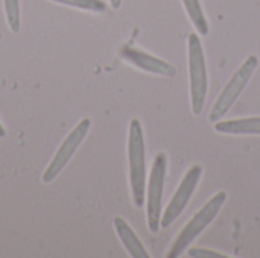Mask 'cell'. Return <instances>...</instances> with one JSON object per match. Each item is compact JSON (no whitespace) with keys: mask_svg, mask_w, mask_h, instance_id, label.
<instances>
[{"mask_svg":"<svg viewBox=\"0 0 260 258\" xmlns=\"http://www.w3.org/2000/svg\"><path fill=\"white\" fill-rule=\"evenodd\" d=\"M168 172V157L160 152L154 158L151 175L146 186V217L148 228L151 233H158L161 228V214H163V190L165 178Z\"/></svg>","mask_w":260,"mask_h":258,"instance_id":"5","label":"cell"},{"mask_svg":"<svg viewBox=\"0 0 260 258\" xmlns=\"http://www.w3.org/2000/svg\"><path fill=\"white\" fill-rule=\"evenodd\" d=\"M6 135V131H5V128H3V125H2V122H0V138L2 137H5Z\"/></svg>","mask_w":260,"mask_h":258,"instance_id":"16","label":"cell"},{"mask_svg":"<svg viewBox=\"0 0 260 258\" xmlns=\"http://www.w3.org/2000/svg\"><path fill=\"white\" fill-rule=\"evenodd\" d=\"M181 2H183V6L190 18L193 27L197 29V32H200V35H207L209 33V21L203 11L201 2L200 0H181Z\"/></svg>","mask_w":260,"mask_h":258,"instance_id":"11","label":"cell"},{"mask_svg":"<svg viewBox=\"0 0 260 258\" xmlns=\"http://www.w3.org/2000/svg\"><path fill=\"white\" fill-rule=\"evenodd\" d=\"M90 128H91V120L88 117H85L69 132V135L64 138V141L61 143V146L58 148V151L55 152L53 158L50 160V163L47 164V167L43 173L44 184L52 182L64 170V167L67 166L70 158L75 155V152L78 151L81 143L85 140Z\"/></svg>","mask_w":260,"mask_h":258,"instance_id":"6","label":"cell"},{"mask_svg":"<svg viewBox=\"0 0 260 258\" xmlns=\"http://www.w3.org/2000/svg\"><path fill=\"white\" fill-rule=\"evenodd\" d=\"M5 5V15L8 27L12 32H18L21 26V17H20V2L18 0H3Z\"/></svg>","mask_w":260,"mask_h":258,"instance_id":"13","label":"cell"},{"mask_svg":"<svg viewBox=\"0 0 260 258\" xmlns=\"http://www.w3.org/2000/svg\"><path fill=\"white\" fill-rule=\"evenodd\" d=\"M201 176H203V167L200 164H195L187 170V173L181 179L177 192L174 193L171 202L168 204L166 210L161 214V228H169L183 214L189 201L193 196V192L197 190V187L200 184Z\"/></svg>","mask_w":260,"mask_h":258,"instance_id":"7","label":"cell"},{"mask_svg":"<svg viewBox=\"0 0 260 258\" xmlns=\"http://www.w3.org/2000/svg\"><path fill=\"white\" fill-rule=\"evenodd\" d=\"M50 2L76 8V9H82V11H90V12L107 11V3L104 0H50Z\"/></svg>","mask_w":260,"mask_h":258,"instance_id":"12","label":"cell"},{"mask_svg":"<svg viewBox=\"0 0 260 258\" xmlns=\"http://www.w3.org/2000/svg\"><path fill=\"white\" fill-rule=\"evenodd\" d=\"M187 64H189V91H190V108L193 116H200L204 109L209 78L204 58L203 43L200 35L192 32L187 38Z\"/></svg>","mask_w":260,"mask_h":258,"instance_id":"2","label":"cell"},{"mask_svg":"<svg viewBox=\"0 0 260 258\" xmlns=\"http://www.w3.org/2000/svg\"><path fill=\"white\" fill-rule=\"evenodd\" d=\"M225 199H227V193L222 190L206 202V205L190 219V222L181 230L178 237L174 240V243L168 251V258H178L184 252H187L189 246L197 240V237L216 219L218 213L225 204Z\"/></svg>","mask_w":260,"mask_h":258,"instance_id":"3","label":"cell"},{"mask_svg":"<svg viewBox=\"0 0 260 258\" xmlns=\"http://www.w3.org/2000/svg\"><path fill=\"white\" fill-rule=\"evenodd\" d=\"M110 5H111V8H114V9H119L120 5H122V0H110Z\"/></svg>","mask_w":260,"mask_h":258,"instance_id":"15","label":"cell"},{"mask_svg":"<svg viewBox=\"0 0 260 258\" xmlns=\"http://www.w3.org/2000/svg\"><path fill=\"white\" fill-rule=\"evenodd\" d=\"M215 131L227 135H260V117H245L216 122Z\"/></svg>","mask_w":260,"mask_h":258,"instance_id":"10","label":"cell"},{"mask_svg":"<svg viewBox=\"0 0 260 258\" xmlns=\"http://www.w3.org/2000/svg\"><path fill=\"white\" fill-rule=\"evenodd\" d=\"M257 65H259V58L256 55H250L239 65V68L232 75V78L229 79V82L225 84V87L222 88V91L219 93L218 99L215 100V103L210 109L209 120L212 123L219 122L233 108V105L239 99L241 93L248 85V82H250L254 70L257 68Z\"/></svg>","mask_w":260,"mask_h":258,"instance_id":"4","label":"cell"},{"mask_svg":"<svg viewBox=\"0 0 260 258\" xmlns=\"http://www.w3.org/2000/svg\"><path fill=\"white\" fill-rule=\"evenodd\" d=\"M128 164H129V187L133 202L140 208L146 201V152L145 135L139 119L129 122L128 132Z\"/></svg>","mask_w":260,"mask_h":258,"instance_id":"1","label":"cell"},{"mask_svg":"<svg viewBox=\"0 0 260 258\" xmlns=\"http://www.w3.org/2000/svg\"><path fill=\"white\" fill-rule=\"evenodd\" d=\"M187 255L192 258H229V255L212 251V249H201V248H190L187 249Z\"/></svg>","mask_w":260,"mask_h":258,"instance_id":"14","label":"cell"},{"mask_svg":"<svg viewBox=\"0 0 260 258\" xmlns=\"http://www.w3.org/2000/svg\"><path fill=\"white\" fill-rule=\"evenodd\" d=\"M120 58L146 73H152L165 78H172L177 75V68L172 64L133 46H123L120 49Z\"/></svg>","mask_w":260,"mask_h":258,"instance_id":"8","label":"cell"},{"mask_svg":"<svg viewBox=\"0 0 260 258\" xmlns=\"http://www.w3.org/2000/svg\"><path fill=\"white\" fill-rule=\"evenodd\" d=\"M114 230L122 242V245L125 246V249L128 251V254L133 258H149V254L146 251V248L143 246V243L140 242V239L137 237V234L134 233V230L129 227V224L122 219L120 216L114 217Z\"/></svg>","mask_w":260,"mask_h":258,"instance_id":"9","label":"cell"}]
</instances>
